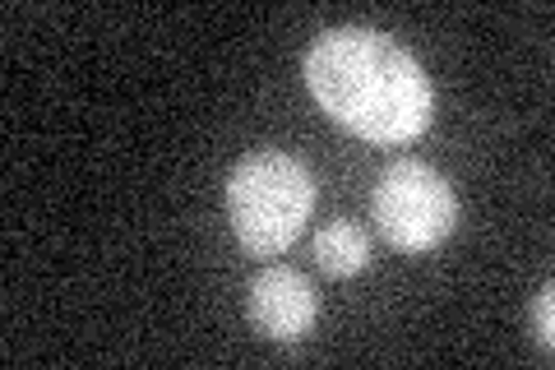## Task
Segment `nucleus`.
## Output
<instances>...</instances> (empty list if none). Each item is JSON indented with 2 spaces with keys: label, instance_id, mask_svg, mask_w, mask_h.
<instances>
[{
  "label": "nucleus",
  "instance_id": "f257e3e1",
  "mask_svg": "<svg viewBox=\"0 0 555 370\" xmlns=\"http://www.w3.org/2000/svg\"><path fill=\"white\" fill-rule=\"evenodd\" d=\"M320 112L371 144H408L436 116V88L412 51L379 28H328L306 51Z\"/></svg>",
  "mask_w": 555,
  "mask_h": 370
},
{
  "label": "nucleus",
  "instance_id": "f03ea898",
  "mask_svg": "<svg viewBox=\"0 0 555 370\" xmlns=\"http://www.w3.org/2000/svg\"><path fill=\"white\" fill-rule=\"evenodd\" d=\"M310 208H315V176L278 149L246 153L228 176L232 232L255 259L283 255L301 237Z\"/></svg>",
  "mask_w": 555,
  "mask_h": 370
},
{
  "label": "nucleus",
  "instance_id": "7ed1b4c3",
  "mask_svg": "<svg viewBox=\"0 0 555 370\" xmlns=\"http://www.w3.org/2000/svg\"><path fill=\"white\" fill-rule=\"evenodd\" d=\"M375 227L393 251L416 255V251H436V245L454 232L459 222V195L436 167L403 157L393 163L375 186Z\"/></svg>",
  "mask_w": 555,
  "mask_h": 370
},
{
  "label": "nucleus",
  "instance_id": "20e7f679",
  "mask_svg": "<svg viewBox=\"0 0 555 370\" xmlns=\"http://www.w3.org/2000/svg\"><path fill=\"white\" fill-rule=\"evenodd\" d=\"M250 320L273 343H301L320 320V292L287 264L259 269L250 283Z\"/></svg>",
  "mask_w": 555,
  "mask_h": 370
},
{
  "label": "nucleus",
  "instance_id": "39448f33",
  "mask_svg": "<svg viewBox=\"0 0 555 370\" xmlns=\"http://www.w3.org/2000/svg\"><path fill=\"white\" fill-rule=\"evenodd\" d=\"M366 259H371V241H366V232H361L357 222L334 218V222H324L315 232V264H320V273L352 278V273L366 269Z\"/></svg>",
  "mask_w": 555,
  "mask_h": 370
},
{
  "label": "nucleus",
  "instance_id": "423d86ee",
  "mask_svg": "<svg viewBox=\"0 0 555 370\" xmlns=\"http://www.w3.org/2000/svg\"><path fill=\"white\" fill-rule=\"evenodd\" d=\"M532 339L542 352L555 347V288L542 283V292H537V302H532Z\"/></svg>",
  "mask_w": 555,
  "mask_h": 370
}]
</instances>
